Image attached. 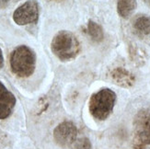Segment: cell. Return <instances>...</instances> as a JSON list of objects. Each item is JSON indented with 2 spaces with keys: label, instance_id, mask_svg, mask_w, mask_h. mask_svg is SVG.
<instances>
[{
  "label": "cell",
  "instance_id": "obj_2",
  "mask_svg": "<svg viewBox=\"0 0 150 149\" xmlns=\"http://www.w3.org/2000/svg\"><path fill=\"white\" fill-rule=\"evenodd\" d=\"M36 66L34 52L26 45L14 49L10 55L11 71L19 77H28L33 74Z\"/></svg>",
  "mask_w": 150,
  "mask_h": 149
},
{
  "label": "cell",
  "instance_id": "obj_10",
  "mask_svg": "<svg viewBox=\"0 0 150 149\" xmlns=\"http://www.w3.org/2000/svg\"><path fill=\"white\" fill-rule=\"evenodd\" d=\"M136 0H117V10L122 18H128L136 8Z\"/></svg>",
  "mask_w": 150,
  "mask_h": 149
},
{
  "label": "cell",
  "instance_id": "obj_4",
  "mask_svg": "<svg viewBox=\"0 0 150 149\" xmlns=\"http://www.w3.org/2000/svg\"><path fill=\"white\" fill-rule=\"evenodd\" d=\"M134 133L136 147L150 145V109H143L134 119Z\"/></svg>",
  "mask_w": 150,
  "mask_h": 149
},
{
  "label": "cell",
  "instance_id": "obj_3",
  "mask_svg": "<svg viewBox=\"0 0 150 149\" xmlns=\"http://www.w3.org/2000/svg\"><path fill=\"white\" fill-rule=\"evenodd\" d=\"M116 101V94L112 89L102 88L91 96L89 100V112L99 121L106 120L112 113Z\"/></svg>",
  "mask_w": 150,
  "mask_h": 149
},
{
  "label": "cell",
  "instance_id": "obj_5",
  "mask_svg": "<svg viewBox=\"0 0 150 149\" xmlns=\"http://www.w3.org/2000/svg\"><path fill=\"white\" fill-rule=\"evenodd\" d=\"M39 18V4L36 0H28L13 13V20L18 25L24 26L36 23Z\"/></svg>",
  "mask_w": 150,
  "mask_h": 149
},
{
  "label": "cell",
  "instance_id": "obj_8",
  "mask_svg": "<svg viewBox=\"0 0 150 149\" xmlns=\"http://www.w3.org/2000/svg\"><path fill=\"white\" fill-rule=\"evenodd\" d=\"M112 80L122 87H130L134 82V77L132 74H130L128 71L123 68H116L110 73Z\"/></svg>",
  "mask_w": 150,
  "mask_h": 149
},
{
  "label": "cell",
  "instance_id": "obj_16",
  "mask_svg": "<svg viewBox=\"0 0 150 149\" xmlns=\"http://www.w3.org/2000/svg\"><path fill=\"white\" fill-rule=\"evenodd\" d=\"M145 2H146L148 6H150V0H145Z\"/></svg>",
  "mask_w": 150,
  "mask_h": 149
},
{
  "label": "cell",
  "instance_id": "obj_15",
  "mask_svg": "<svg viewBox=\"0 0 150 149\" xmlns=\"http://www.w3.org/2000/svg\"><path fill=\"white\" fill-rule=\"evenodd\" d=\"M4 66V56H3V53L2 50L0 48V69H1Z\"/></svg>",
  "mask_w": 150,
  "mask_h": 149
},
{
  "label": "cell",
  "instance_id": "obj_13",
  "mask_svg": "<svg viewBox=\"0 0 150 149\" xmlns=\"http://www.w3.org/2000/svg\"><path fill=\"white\" fill-rule=\"evenodd\" d=\"M6 92H8V89H6V88L5 87L4 84L0 81V99H1Z\"/></svg>",
  "mask_w": 150,
  "mask_h": 149
},
{
  "label": "cell",
  "instance_id": "obj_9",
  "mask_svg": "<svg viewBox=\"0 0 150 149\" xmlns=\"http://www.w3.org/2000/svg\"><path fill=\"white\" fill-rule=\"evenodd\" d=\"M133 28L136 34L139 36H146L150 34V17L146 15H140L134 18Z\"/></svg>",
  "mask_w": 150,
  "mask_h": 149
},
{
  "label": "cell",
  "instance_id": "obj_6",
  "mask_svg": "<svg viewBox=\"0 0 150 149\" xmlns=\"http://www.w3.org/2000/svg\"><path fill=\"white\" fill-rule=\"evenodd\" d=\"M54 137L60 146H71L76 140L77 129L71 121H64L58 125L54 131Z\"/></svg>",
  "mask_w": 150,
  "mask_h": 149
},
{
  "label": "cell",
  "instance_id": "obj_14",
  "mask_svg": "<svg viewBox=\"0 0 150 149\" xmlns=\"http://www.w3.org/2000/svg\"><path fill=\"white\" fill-rule=\"evenodd\" d=\"M10 0H0V8H4L8 5Z\"/></svg>",
  "mask_w": 150,
  "mask_h": 149
},
{
  "label": "cell",
  "instance_id": "obj_12",
  "mask_svg": "<svg viewBox=\"0 0 150 149\" xmlns=\"http://www.w3.org/2000/svg\"><path fill=\"white\" fill-rule=\"evenodd\" d=\"M71 149H91V143L89 139L83 137L76 140L75 143L70 146Z\"/></svg>",
  "mask_w": 150,
  "mask_h": 149
},
{
  "label": "cell",
  "instance_id": "obj_1",
  "mask_svg": "<svg viewBox=\"0 0 150 149\" xmlns=\"http://www.w3.org/2000/svg\"><path fill=\"white\" fill-rule=\"evenodd\" d=\"M54 54L61 61L74 59L80 52V43L77 38L67 30H61L54 37L51 43Z\"/></svg>",
  "mask_w": 150,
  "mask_h": 149
},
{
  "label": "cell",
  "instance_id": "obj_11",
  "mask_svg": "<svg viewBox=\"0 0 150 149\" xmlns=\"http://www.w3.org/2000/svg\"><path fill=\"white\" fill-rule=\"evenodd\" d=\"M88 34L91 38V40L96 42H101L104 37L102 28L98 23L92 20H89L88 23Z\"/></svg>",
  "mask_w": 150,
  "mask_h": 149
},
{
  "label": "cell",
  "instance_id": "obj_7",
  "mask_svg": "<svg viewBox=\"0 0 150 149\" xmlns=\"http://www.w3.org/2000/svg\"><path fill=\"white\" fill-rule=\"evenodd\" d=\"M16 104V98L11 92L8 91L0 99V120L6 119L11 114Z\"/></svg>",
  "mask_w": 150,
  "mask_h": 149
}]
</instances>
